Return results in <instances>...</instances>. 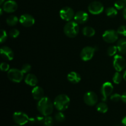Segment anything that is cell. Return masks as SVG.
Here are the masks:
<instances>
[{"instance_id": "1", "label": "cell", "mask_w": 126, "mask_h": 126, "mask_svg": "<svg viewBox=\"0 0 126 126\" xmlns=\"http://www.w3.org/2000/svg\"><path fill=\"white\" fill-rule=\"evenodd\" d=\"M54 102L47 97H44L38 100L37 109L41 115L44 116H50L54 111Z\"/></svg>"}, {"instance_id": "2", "label": "cell", "mask_w": 126, "mask_h": 126, "mask_svg": "<svg viewBox=\"0 0 126 126\" xmlns=\"http://www.w3.org/2000/svg\"><path fill=\"white\" fill-rule=\"evenodd\" d=\"M70 99L66 94H60L57 96L54 101V107L59 111H63L68 108Z\"/></svg>"}, {"instance_id": "3", "label": "cell", "mask_w": 126, "mask_h": 126, "mask_svg": "<svg viewBox=\"0 0 126 126\" xmlns=\"http://www.w3.org/2000/svg\"><path fill=\"white\" fill-rule=\"evenodd\" d=\"M79 31L78 23L75 21H69L65 25L63 28L64 33L68 38H73L78 34Z\"/></svg>"}, {"instance_id": "4", "label": "cell", "mask_w": 126, "mask_h": 126, "mask_svg": "<svg viewBox=\"0 0 126 126\" xmlns=\"http://www.w3.org/2000/svg\"><path fill=\"white\" fill-rule=\"evenodd\" d=\"M23 73L21 70L17 68L10 69L7 71V78L11 81L16 83H19L23 80Z\"/></svg>"}, {"instance_id": "5", "label": "cell", "mask_w": 126, "mask_h": 126, "mask_svg": "<svg viewBox=\"0 0 126 126\" xmlns=\"http://www.w3.org/2000/svg\"><path fill=\"white\" fill-rule=\"evenodd\" d=\"M14 123L18 126H23L29 122L30 118L26 113L22 111L15 112L12 116Z\"/></svg>"}, {"instance_id": "6", "label": "cell", "mask_w": 126, "mask_h": 126, "mask_svg": "<svg viewBox=\"0 0 126 126\" xmlns=\"http://www.w3.org/2000/svg\"><path fill=\"white\" fill-rule=\"evenodd\" d=\"M114 90L113 84L110 82H106L102 85L101 87V94H102V102H105L109 96L112 94Z\"/></svg>"}, {"instance_id": "7", "label": "cell", "mask_w": 126, "mask_h": 126, "mask_svg": "<svg viewBox=\"0 0 126 126\" xmlns=\"http://www.w3.org/2000/svg\"><path fill=\"white\" fill-rule=\"evenodd\" d=\"M95 50V48L93 47H85L81 50L80 53V57L83 61H89L93 58Z\"/></svg>"}, {"instance_id": "8", "label": "cell", "mask_w": 126, "mask_h": 126, "mask_svg": "<svg viewBox=\"0 0 126 126\" xmlns=\"http://www.w3.org/2000/svg\"><path fill=\"white\" fill-rule=\"evenodd\" d=\"M59 14H60V17H61L62 19L69 22L75 17V14L72 8L66 6V7H64L61 9L60 12H59Z\"/></svg>"}, {"instance_id": "9", "label": "cell", "mask_w": 126, "mask_h": 126, "mask_svg": "<svg viewBox=\"0 0 126 126\" xmlns=\"http://www.w3.org/2000/svg\"><path fill=\"white\" fill-rule=\"evenodd\" d=\"M118 33L113 30L105 31L102 35L103 39L108 43H114L118 39Z\"/></svg>"}, {"instance_id": "10", "label": "cell", "mask_w": 126, "mask_h": 126, "mask_svg": "<svg viewBox=\"0 0 126 126\" xmlns=\"http://www.w3.org/2000/svg\"><path fill=\"white\" fill-rule=\"evenodd\" d=\"M84 102L87 105L94 106L98 102V96L95 92L92 91H89L86 92L84 95Z\"/></svg>"}, {"instance_id": "11", "label": "cell", "mask_w": 126, "mask_h": 126, "mask_svg": "<svg viewBox=\"0 0 126 126\" xmlns=\"http://www.w3.org/2000/svg\"><path fill=\"white\" fill-rule=\"evenodd\" d=\"M104 9V6L99 1H93L88 6L89 12L93 15H98L102 13Z\"/></svg>"}, {"instance_id": "12", "label": "cell", "mask_w": 126, "mask_h": 126, "mask_svg": "<svg viewBox=\"0 0 126 126\" xmlns=\"http://www.w3.org/2000/svg\"><path fill=\"white\" fill-rule=\"evenodd\" d=\"M126 66V61L120 55H116L113 59V67L116 71H122Z\"/></svg>"}, {"instance_id": "13", "label": "cell", "mask_w": 126, "mask_h": 126, "mask_svg": "<svg viewBox=\"0 0 126 126\" xmlns=\"http://www.w3.org/2000/svg\"><path fill=\"white\" fill-rule=\"evenodd\" d=\"M19 22L22 26L25 27H30L35 23L34 17L28 14H24L22 15L19 18Z\"/></svg>"}, {"instance_id": "14", "label": "cell", "mask_w": 126, "mask_h": 126, "mask_svg": "<svg viewBox=\"0 0 126 126\" xmlns=\"http://www.w3.org/2000/svg\"><path fill=\"white\" fill-rule=\"evenodd\" d=\"M18 5L16 1L13 0H9L3 3L2 5V9L4 12L7 13H13L17 11Z\"/></svg>"}, {"instance_id": "15", "label": "cell", "mask_w": 126, "mask_h": 126, "mask_svg": "<svg viewBox=\"0 0 126 126\" xmlns=\"http://www.w3.org/2000/svg\"><path fill=\"white\" fill-rule=\"evenodd\" d=\"M74 19L78 24H84L89 20V15L85 11H79L75 14Z\"/></svg>"}, {"instance_id": "16", "label": "cell", "mask_w": 126, "mask_h": 126, "mask_svg": "<svg viewBox=\"0 0 126 126\" xmlns=\"http://www.w3.org/2000/svg\"><path fill=\"white\" fill-rule=\"evenodd\" d=\"M1 55L4 60L11 61L14 57V54L12 49L7 46H2L1 48Z\"/></svg>"}, {"instance_id": "17", "label": "cell", "mask_w": 126, "mask_h": 126, "mask_svg": "<svg viewBox=\"0 0 126 126\" xmlns=\"http://www.w3.org/2000/svg\"><path fill=\"white\" fill-rule=\"evenodd\" d=\"M32 94L33 98L36 100H39L41 98H43L44 95V90L42 87H39V86L34 87V88L32 89Z\"/></svg>"}, {"instance_id": "18", "label": "cell", "mask_w": 126, "mask_h": 126, "mask_svg": "<svg viewBox=\"0 0 126 126\" xmlns=\"http://www.w3.org/2000/svg\"><path fill=\"white\" fill-rule=\"evenodd\" d=\"M25 82L28 86L35 87L38 82V79L36 76L32 73H28L25 78Z\"/></svg>"}, {"instance_id": "19", "label": "cell", "mask_w": 126, "mask_h": 126, "mask_svg": "<svg viewBox=\"0 0 126 126\" xmlns=\"http://www.w3.org/2000/svg\"><path fill=\"white\" fill-rule=\"evenodd\" d=\"M68 81L73 84H78L81 81V77L79 73L76 71H71L67 75Z\"/></svg>"}, {"instance_id": "20", "label": "cell", "mask_w": 126, "mask_h": 126, "mask_svg": "<svg viewBox=\"0 0 126 126\" xmlns=\"http://www.w3.org/2000/svg\"><path fill=\"white\" fill-rule=\"evenodd\" d=\"M116 46L118 47V50L119 53L121 54H126V39H120L117 42Z\"/></svg>"}, {"instance_id": "21", "label": "cell", "mask_w": 126, "mask_h": 126, "mask_svg": "<svg viewBox=\"0 0 126 126\" xmlns=\"http://www.w3.org/2000/svg\"><path fill=\"white\" fill-rule=\"evenodd\" d=\"M82 33L87 37H92L95 34V30L91 27H85L82 29Z\"/></svg>"}, {"instance_id": "22", "label": "cell", "mask_w": 126, "mask_h": 126, "mask_svg": "<svg viewBox=\"0 0 126 126\" xmlns=\"http://www.w3.org/2000/svg\"><path fill=\"white\" fill-rule=\"evenodd\" d=\"M18 21H19V20L17 16H14V15H11V16H9L6 19V23L9 26L13 27V26H15L17 24Z\"/></svg>"}, {"instance_id": "23", "label": "cell", "mask_w": 126, "mask_h": 126, "mask_svg": "<svg viewBox=\"0 0 126 126\" xmlns=\"http://www.w3.org/2000/svg\"><path fill=\"white\" fill-rule=\"evenodd\" d=\"M96 109L97 111L101 113H106L108 110V107L107 103H105V102L98 103L96 106Z\"/></svg>"}, {"instance_id": "24", "label": "cell", "mask_w": 126, "mask_h": 126, "mask_svg": "<svg viewBox=\"0 0 126 126\" xmlns=\"http://www.w3.org/2000/svg\"><path fill=\"white\" fill-rule=\"evenodd\" d=\"M44 116H36L33 118H30L29 122L31 124H43V122L44 120Z\"/></svg>"}, {"instance_id": "25", "label": "cell", "mask_w": 126, "mask_h": 126, "mask_svg": "<svg viewBox=\"0 0 126 126\" xmlns=\"http://www.w3.org/2000/svg\"><path fill=\"white\" fill-rule=\"evenodd\" d=\"M105 14L108 17H114L118 14V11L115 7H110L106 9Z\"/></svg>"}, {"instance_id": "26", "label": "cell", "mask_w": 126, "mask_h": 126, "mask_svg": "<svg viewBox=\"0 0 126 126\" xmlns=\"http://www.w3.org/2000/svg\"><path fill=\"white\" fill-rule=\"evenodd\" d=\"M123 76L119 71H116L113 76V81L115 84H119L122 81Z\"/></svg>"}, {"instance_id": "27", "label": "cell", "mask_w": 126, "mask_h": 126, "mask_svg": "<svg viewBox=\"0 0 126 126\" xmlns=\"http://www.w3.org/2000/svg\"><path fill=\"white\" fill-rule=\"evenodd\" d=\"M55 120L58 123H62L65 120V116L62 111H59L55 114Z\"/></svg>"}, {"instance_id": "28", "label": "cell", "mask_w": 126, "mask_h": 126, "mask_svg": "<svg viewBox=\"0 0 126 126\" xmlns=\"http://www.w3.org/2000/svg\"><path fill=\"white\" fill-rule=\"evenodd\" d=\"M43 124H44V126H54V119L50 116H45Z\"/></svg>"}, {"instance_id": "29", "label": "cell", "mask_w": 126, "mask_h": 126, "mask_svg": "<svg viewBox=\"0 0 126 126\" xmlns=\"http://www.w3.org/2000/svg\"><path fill=\"white\" fill-rule=\"evenodd\" d=\"M126 6V2L123 0H118L114 3V7L116 9L121 10L124 9Z\"/></svg>"}, {"instance_id": "30", "label": "cell", "mask_w": 126, "mask_h": 126, "mask_svg": "<svg viewBox=\"0 0 126 126\" xmlns=\"http://www.w3.org/2000/svg\"><path fill=\"white\" fill-rule=\"evenodd\" d=\"M118 50V47L116 46H111L108 48L107 52L109 56L111 57L115 55Z\"/></svg>"}, {"instance_id": "31", "label": "cell", "mask_w": 126, "mask_h": 126, "mask_svg": "<svg viewBox=\"0 0 126 126\" xmlns=\"http://www.w3.org/2000/svg\"><path fill=\"white\" fill-rule=\"evenodd\" d=\"M20 34V32L18 30L16 29V28H12L9 32V34L10 36L12 38H16Z\"/></svg>"}, {"instance_id": "32", "label": "cell", "mask_w": 126, "mask_h": 126, "mask_svg": "<svg viewBox=\"0 0 126 126\" xmlns=\"http://www.w3.org/2000/svg\"><path fill=\"white\" fill-rule=\"evenodd\" d=\"M7 39V32L3 29H1V36H0V43H3L6 41Z\"/></svg>"}, {"instance_id": "33", "label": "cell", "mask_w": 126, "mask_h": 126, "mask_svg": "<svg viewBox=\"0 0 126 126\" xmlns=\"http://www.w3.org/2000/svg\"><path fill=\"white\" fill-rule=\"evenodd\" d=\"M117 32L119 34L126 36V25L120 26L117 30Z\"/></svg>"}, {"instance_id": "34", "label": "cell", "mask_w": 126, "mask_h": 126, "mask_svg": "<svg viewBox=\"0 0 126 126\" xmlns=\"http://www.w3.org/2000/svg\"><path fill=\"white\" fill-rule=\"evenodd\" d=\"M31 69H32V66H31V65L28 63H25L22 66L21 70H22V71L23 73L25 74V73H29L30 71H31Z\"/></svg>"}, {"instance_id": "35", "label": "cell", "mask_w": 126, "mask_h": 126, "mask_svg": "<svg viewBox=\"0 0 126 126\" xmlns=\"http://www.w3.org/2000/svg\"><path fill=\"white\" fill-rule=\"evenodd\" d=\"M110 100L113 102H118L121 100V95L120 94H114L111 95Z\"/></svg>"}, {"instance_id": "36", "label": "cell", "mask_w": 126, "mask_h": 126, "mask_svg": "<svg viewBox=\"0 0 126 126\" xmlns=\"http://www.w3.org/2000/svg\"><path fill=\"white\" fill-rule=\"evenodd\" d=\"M0 68L2 71H8L10 70V66L6 62H2L0 65Z\"/></svg>"}, {"instance_id": "37", "label": "cell", "mask_w": 126, "mask_h": 126, "mask_svg": "<svg viewBox=\"0 0 126 126\" xmlns=\"http://www.w3.org/2000/svg\"><path fill=\"white\" fill-rule=\"evenodd\" d=\"M121 100L123 101L124 103H126V92L123 94L121 95Z\"/></svg>"}, {"instance_id": "38", "label": "cell", "mask_w": 126, "mask_h": 126, "mask_svg": "<svg viewBox=\"0 0 126 126\" xmlns=\"http://www.w3.org/2000/svg\"><path fill=\"white\" fill-rule=\"evenodd\" d=\"M121 124L123 126H126V116H124L121 120Z\"/></svg>"}, {"instance_id": "39", "label": "cell", "mask_w": 126, "mask_h": 126, "mask_svg": "<svg viewBox=\"0 0 126 126\" xmlns=\"http://www.w3.org/2000/svg\"><path fill=\"white\" fill-rule=\"evenodd\" d=\"M123 17L124 18V19L126 20V6L123 9Z\"/></svg>"}, {"instance_id": "40", "label": "cell", "mask_w": 126, "mask_h": 126, "mask_svg": "<svg viewBox=\"0 0 126 126\" xmlns=\"http://www.w3.org/2000/svg\"><path fill=\"white\" fill-rule=\"evenodd\" d=\"M123 79L126 81V71L124 72V75H123Z\"/></svg>"}, {"instance_id": "41", "label": "cell", "mask_w": 126, "mask_h": 126, "mask_svg": "<svg viewBox=\"0 0 126 126\" xmlns=\"http://www.w3.org/2000/svg\"><path fill=\"white\" fill-rule=\"evenodd\" d=\"M4 0H0V4H2L4 3Z\"/></svg>"}, {"instance_id": "42", "label": "cell", "mask_w": 126, "mask_h": 126, "mask_svg": "<svg viewBox=\"0 0 126 126\" xmlns=\"http://www.w3.org/2000/svg\"><path fill=\"white\" fill-rule=\"evenodd\" d=\"M120 126V125H116V126Z\"/></svg>"}, {"instance_id": "43", "label": "cell", "mask_w": 126, "mask_h": 126, "mask_svg": "<svg viewBox=\"0 0 126 126\" xmlns=\"http://www.w3.org/2000/svg\"></svg>"}, {"instance_id": "44", "label": "cell", "mask_w": 126, "mask_h": 126, "mask_svg": "<svg viewBox=\"0 0 126 126\" xmlns=\"http://www.w3.org/2000/svg\"><path fill=\"white\" fill-rule=\"evenodd\" d=\"M123 1H125V2H126V0H123Z\"/></svg>"}]
</instances>
